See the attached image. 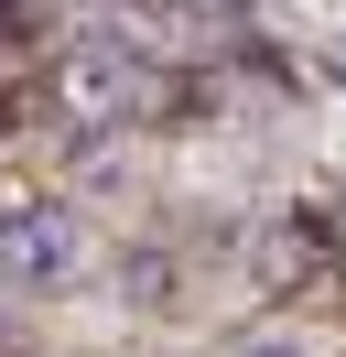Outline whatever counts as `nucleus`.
Returning a JSON list of instances; mask_svg holds the SVG:
<instances>
[{
  "instance_id": "obj_1",
  "label": "nucleus",
  "mask_w": 346,
  "mask_h": 357,
  "mask_svg": "<svg viewBox=\"0 0 346 357\" xmlns=\"http://www.w3.org/2000/svg\"><path fill=\"white\" fill-rule=\"evenodd\" d=\"M65 98H76L86 130H119V119H141L151 98H163V76H151V54L130 44V22H119V33H86V44L65 54Z\"/></svg>"
},
{
  "instance_id": "obj_2",
  "label": "nucleus",
  "mask_w": 346,
  "mask_h": 357,
  "mask_svg": "<svg viewBox=\"0 0 346 357\" xmlns=\"http://www.w3.org/2000/svg\"><path fill=\"white\" fill-rule=\"evenodd\" d=\"M86 271V227L76 206H0V282L11 292H54Z\"/></svg>"
},
{
  "instance_id": "obj_3",
  "label": "nucleus",
  "mask_w": 346,
  "mask_h": 357,
  "mask_svg": "<svg viewBox=\"0 0 346 357\" xmlns=\"http://www.w3.org/2000/svg\"><path fill=\"white\" fill-rule=\"evenodd\" d=\"M130 11V33H151V22H227V0H119Z\"/></svg>"
},
{
  "instance_id": "obj_5",
  "label": "nucleus",
  "mask_w": 346,
  "mask_h": 357,
  "mask_svg": "<svg viewBox=\"0 0 346 357\" xmlns=\"http://www.w3.org/2000/svg\"><path fill=\"white\" fill-rule=\"evenodd\" d=\"M324 76H346V33H336V44H324Z\"/></svg>"
},
{
  "instance_id": "obj_4",
  "label": "nucleus",
  "mask_w": 346,
  "mask_h": 357,
  "mask_svg": "<svg viewBox=\"0 0 346 357\" xmlns=\"http://www.w3.org/2000/svg\"><path fill=\"white\" fill-rule=\"evenodd\" d=\"M227 357H314L303 335H249V347H227Z\"/></svg>"
}]
</instances>
